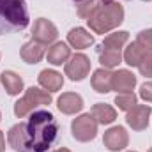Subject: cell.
<instances>
[{"label":"cell","instance_id":"21","mask_svg":"<svg viewBox=\"0 0 152 152\" xmlns=\"http://www.w3.org/2000/svg\"><path fill=\"white\" fill-rule=\"evenodd\" d=\"M99 62L103 64V67L110 69V67H115L122 62V55L118 50H104L99 55Z\"/></svg>","mask_w":152,"mask_h":152},{"label":"cell","instance_id":"28","mask_svg":"<svg viewBox=\"0 0 152 152\" xmlns=\"http://www.w3.org/2000/svg\"><path fill=\"white\" fill-rule=\"evenodd\" d=\"M75 2H78V4H80V2H85V0H75ZM97 2H101L103 5H106V4H112L113 0H97Z\"/></svg>","mask_w":152,"mask_h":152},{"label":"cell","instance_id":"19","mask_svg":"<svg viewBox=\"0 0 152 152\" xmlns=\"http://www.w3.org/2000/svg\"><path fill=\"white\" fill-rule=\"evenodd\" d=\"M90 115L96 118L97 124H112L115 118H117V112L110 104H104V103H97L92 106Z\"/></svg>","mask_w":152,"mask_h":152},{"label":"cell","instance_id":"26","mask_svg":"<svg viewBox=\"0 0 152 152\" xmlns=\"http://www.w3.org/2000/svg\"><path fill=\"white\" fill-rule=\"evenodd\" d=\"M136 41H140L142 44H145L149 50H152V28L149 30H142L140 34H138V39Z\"/></svg>","mask_w":152,"mask_h":152},{"label":"cell","instance_id":"18","mask_svg":"<svg viewBox=\"0 0 152 152\" xmlns=\"http://www.w3.org/2000/svg\"><path fill=\"white\" fill-rule=\"evenodd\" d=\"M48 62L53 66H60L62 62H67L71 57V48L66 42H55L50 50H48Z\"/></svg>","mask_w":152,"mask_h":152},{"label":"cell","instance_id":"24","mask_svg":"<svg viewBox=\"0 0 152 152\" xmlns=\"http://www.w3.org/2000/svg\"><path fill=\"white\" fill-rule=\"evenodd\" d=\"M138 69H140L142 76H145V78H151L152 76V51H149V53L143 57V60L140 62Z\"/></svg>","mask_w":152,"mask_h":152},{"label":"cell","instance_id":"22","mask_svg":"<svg viewBox=\"0 0 152 152\" xmlns=\"http://www.w3.org/2000/svg\"><path fill=\"white\" fill-rule=\"evenodd\" d=\"M103 4L97 2V0H85V2H80L78 4V16L83 18V20H88Z\"/></svg>","mask_w":152,"mask_h":152},{"label":"cell","instance_id":"3","mask_svg":"<svg viewBox=\"0 0 152 152\" xmlns=\"http://www.w3.org/2000/svg\"><path fill=\"white\" fill-rule=\"evenodd\" d=\"M87 21L96 34H106L124 21V9L120 4H115V2L101 5Z\"/></svg>","mask_w":152,"mask_h":152},{"label":"cell","instance_id":"16","mask_svg":"<svg viewBox=\"0 0 152 152\" xmlns=\"http://www.w3.org/2000/svg\"><path fill=\"white\" fill-rule=\"evenodd\" d=\"M112 76L113 73H110V69L106 67H101L97 71H94L92 76V88L99 94H106L112 90Z\"/></svg>","mask_w":152,"mask_h":152},{"label":"cell","instance_id":"25","mask_svg":"<svg viewBox=\"0 0 152 152\" xmlns=\"http://www.w3.org/2000/svg\"><path fill=\"white\" fill-rule=\"evenodd\" d=\"M140 97L145 99L147 103H152V81H145L140 87Z\"/></svg>","mask_w":152,"mask_h":152},{"label":"cell","instance_id":"12","mask_svg":"<svg viewBox=\"0 0 152 152\" xmlns=\"http://www.w3.org/2000/svg\"><path fill=\"white\" fill-rule=\"evenodd\" d=\"M149 51H151V50H149L145 44H142L140 41H134V42H131V44L126 48L124 60H126L127 66H134V67H138L140 62L143 60V57H145Z\"/></svg>","mask_w":152,"mask_h":152},{"label":"cell","instance_id":"5","mask_svg":"<svg viewBox=\"0 0 152 152\" xmlns=\"http://www.w3.org/2000/svg\"><path fill=\"white\" fill-rule=\"evenodd\" d=\"M71 131L78 142H90L97 134V122L90 113L76 117L71 124Z\"/></svg>","mask_w":152,"mask_h":152},{"label":"cell","instance_id":"23","mask_svg":"<svg viewBox=\"0 0 152 152\" xmlns=\"http://www.w3.org/2000/svg\"><path fill=\"white\" fill-rule=\"evenodd\" d=\"M115 104L120 108V110H124V112H127V110H131L134 104H136V96L133 94V92H126V94H118L117 97H115Z\"/></svg>","mask_w":152,"mask_h":152},{"label":"cell","instance_id":"31","mask_svg":"<svg viewBox=\"0 0 152 152\" xmlns=\"http://www.w3.org/2000/svg\"><path fill=\"white\" fill-rule=\"evenodd\" d=\"M0 118H2V113H0Z\"/></svg>","mask_w":152,"mask_h":152},{"label":"cell","instance_id":"29","mask_svg":"<svg viewBox=\"0 0 152 152\" xmlns=\"http://www.w3.org/2000/svg\"><path fill=\"white\" fill-rule=\"evenodd\" d=\"M55 152H71L69 149H58V151H55Z\"/></svg>","mask_w":152,"mask_h":152},{"label":"cell","instance_id":"8","mask_svg":"<svg viewBox=\"0 0 152 152\" xmlns=\"http://www.w3.org/2000/svg\"><path fill=\"white\" fill-rule=\"evenodd\" d=\"M152 108L147 104H134L131 110H127L126 115V122L134 129V131H143L149 126V118H151Z\"/></svg>","mask_w":152,"mask_h":152},{"label":"cell","instance_id":"27","mask_svg":"<svg viewBox=\"0 0 152 152\" xmlns=\"http://www.w3.org/2000/svg\"><path fill=\"white\" fill-rule=\"evenodd\" d=\"M5 151V140H4V133L0 131V152Z\"/></svg>","mask_w":152,"mask_h":152},{"label":"cell","instance_id":"6","mask_svg":"<svg viewBox=\"0 0 152 152\" xmlns=\"http://www.w3.org/2000/svg\"><path fill=\"white\" fill-rule=\"evenodd\" d=\"M88 71H90V60L83 53L71 57V60L66 64V76H69V80L73 81H81L88 75Z\"/></svg>","mask_w":152,"mask_h":152},{"label":"cell","instance_id":"14","mask_svg":"<svg viewBox=\"0 0 152 152\" xmlns=\"http://www.w3.org/2000/svg\"><path fill=\"white\" fill-rule=\"evenodd\" d=\"M21 58L27 62V64H37L39 60L44 57V44H41L37 41H28L23 44L21 48Z\"/></svg>","mask_w":152,"mask_h":152},{"label":"cell","instance_id":"7","mask_svg":"<svg viewBox=\"0 0 152 152\" xmlns=\"http://www.w3.org/2000/svg\"><path fill=\"white\" fill-rule=\"evenodd\" d=\"M57 36H58L57 27L50 20H46V18L36 20L34 28H32V39L34 41H37L41 44H50V42H53L57 39Z\"/></svg>","mask_w":152,"mask_h":152},{"label":"cell","instance_id":"20","mask_svg":"<svg viewBox=\"0 0 152 152\" xmlns=\"http://www.w3.org/2000/svg\"><path fill=\"white\" fill-rule=\"evenodd\" d=\"M127 39H129V34H127L126 30L108 34V36L104 37V41H103V48H104V50H118V51H120V48L127 42Z\"/></svg>","mask_w":152,"mask_h":152},{"label":"cell","instance_id":"15","mask_svg":"<svg viewBox=\"0 0 152 152\" xmlns=\"http://www.w3.org/2000/svg\"><path fill=\"white\" fill-rule=\"evenodd\" d=\"M37 80H39V85H41L42 88L50 90V92H57V90H60L62 85H64L62 75H58L57 71H50V69L41 71Z\"/></svg>","mask_w":152,"mask_h":152},{"label":"cell","instance_id":"11","mask_svg":"<svg viewBox=\"0 0 152 152\" xmlns=\"http://www.w3.org/2000/svg\"><path fill=\"white\" fill-rule=\"evenodd\" d=\"M57 106L62 113L66 115H73V113H78L81 108H83V99L75 94V92H66L58 97L57 101Z\"/></svg>","mask_w":152,"mask_h":152},{"label":"cell","instance_id":"9","mask_svg":"<svg viewBox=\"0 0 152 152\" xmlns=\"http://www.w3.org/2000/svg\"><path fill=\"white\" fill-rule=\"evenodd\" d=\"M103 143H104V147H106L108 151L118 152V151H122V149L127 147V143H129V136H127V133H126L124 127L115 126V127L108 129V131L104 133V136H103Z\"/></svg>","mask_w":152,"mask_h":152},{"label":"cell","instance_id":"2","mask_svg":"<svg viewBox=\"0 0 152 152\" xmlns=\"http://www.w3.org/2000/svg\"><path fill=\"white\" fill-rule=\"evenodd\" d=\"M30 18L25 0H0V34L27 28Z\"/></svg>","mask_w":152,"mask_h":152},{"label":"cell","instance_id":"17","mask_svg":"<svg viewBox=\"0 0 152 152\" xmlns=\"http://www.w3.org/2000/svg\"><path fill=\"white\" fill-rule=\"evenodd\" d=\"M0 81L5 88V92L9 96H18L21 90H23V80L21 76L12 73V71H4L2 76H0Z\"/></svg>","mask_w":152,"mask_h":152},{"label":"cell","instance_id":"1","mask_svg":"<svg viewBox=\"0 0 152 152\" xmlns=\"http://www.w3.org/2000/svg\"><path fill=\"white\" fill-rule=\"evenodd\" d=\"M58 138V124L48 110H37L7 133V142L16 152H48Z\"/></svg>","mask_w":152,"mask_h":152},{"label":"cell","instance_id":"30","mask_svg":"<svg viewBox=\"0 0 152 152\" xmlns=\"http://www.w3.org/2000/svg\"><path fill=\"white\" fill-rule=\"evenodd\" d=\"M149 152H152V147H151V149H149Z\"/></svg>","mask_w":152,"mask_h":152},{"label":"cell","instance_id":"13","mask_svg":"<svg viewBox=\"0 0 152 152\" xmlns=\"http://www.w3.org/2000/svg\"><path fill=\"white\" fill-rule=\"evenodd\" d=\"M67 42H69L73 48L85 50V48H88L90 44H94V36L88 34L85 28L76 27V28H71V30H69V34H67Z\"/></svg>","mask_w":152,"mask_h":152},{"label":"cell","instance_id":"10","mask_svg":"<svg viewBox=\"0 0 152 152\" xmlns=\"http://www.w3.org/2000/svg\"><path fill=\"white\" fill-rule=\"evenodd\" d=\"M136 85V76L127 69H118L112 76V90H117L118 94L131 92Z\"/></svg>","mask_w":152,"mask_h":152},{"label":"cell","instance_id":"32","mask_svg":"<svg viewBox=\"0 0 152 152\" xmlns=\"http://www.w3.org/2000/svg\"><path fill=\"white\" fill-rule=\"evenodd\" d=\"M129 152H134V151H129Z\"/></svg>","mask_w":152,"mask_h":152},{"label":"cell","instance_id":"4","mask_svg":"<svg viewBox=\"0 0 152 152\" xmlns=\"http://www.w3.org/2000/svg\"><path fill=\"white\" fill-rule=\"evenodd\" d=\"M51 103V94L46 90H41L37 87H30L27 88V92L23 94V97L20 101L14 103V115L23 118L25 115L32 113L37 106L42 104H50Z\"/></svg>","mask_w":152,"mask_h":152},{"label":"cell","instance_id":"33","mask_svg":"<svg viewBox=\"0 0 152 152\" xmlns=\"http://www.w3.org/2000/svg\"><path fill=\"white\" fill-rule=\"evenodd\" d=\"M145 2H147V0H145Z\"/></svg>","mask_w":152,"mask_h":152}]
</instances>
